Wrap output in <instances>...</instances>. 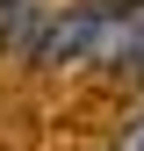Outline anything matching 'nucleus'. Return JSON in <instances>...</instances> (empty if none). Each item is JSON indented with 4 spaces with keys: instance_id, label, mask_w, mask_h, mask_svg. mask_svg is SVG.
<instances>
[{
    "instance_id": "1",
    "label": "nucleus",
    "mask_w": 144,
    "mask_h": 151,
    "mask_svg": "<svg viewBox=\"0 0 144 151\" xmlns=\"http://www.w3.org/2000/svg\"><path fill=\"white\" fill-rule=\"evenodd\" d=\"M108 22H115V7H108V0H79V7H65L58 22H50L43 58H36V65H94V50H101Z\"/></svg>"
},
{
    "instance_id": "2",
    "label": "nucleus",
    "mask_w": 144,
    "mask_h": 151,
    "mask_svg": "<svg viewBox=\"0 0 144 151\" xmlns=\"http://www.w3.org/2000/svg\"><path fill=\"white\" fill-rule=\"evenodd\" d=\"M43 14L50 7H36V0H14V14H0V58H22V65H36L43 58Z\"/></svg>"
},
{
    "instance_id": "3",
    "label": "nucleus",
    "mask_w": 144,
    "mask_h": 151,
    "mask_svg": "<svg viewBox=\"0 0 144 151\" xmlns=\"http://www.w3.org/2000/svg\"><path fill=\"white\" fill-rule=\"evenodd\" d=\"M122 151H144V122H130V129H122Z\"/></svg>"
},
{
    "instance_id": "4",
    "label": "nucleus",
    "mask_w": 144,
    "mask_h": 151,
    "mask_svg": "<svg viewBox=\"0 0 144 151\" xmlns=\"http://www.w3.org/2000/svg\"><path fill=\"white\" fill-rule=\"evenodd\" d=\"M130 72H137V79H144V58H137V65H130Z\"/></svg>"
}]
</instances>
